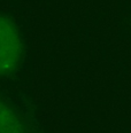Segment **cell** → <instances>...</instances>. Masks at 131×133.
Wrapping results in <instances>:
<instances>
[{"label":"cell","mask_w":131,"mask_h":133,"mask_svg":"<svg viewBox=\"0 0 131 133\" xmlns=\"http://www.w3.org/2000/svg\"><path fill=\"white\" fill-rule=\"evenodd\" d=\"M23 39L12 20L0 15V76L17 70L23 59Z\"/></svg>","instance_id":"6da1fadb"},{"label":"cell","mask_w":131,"mask_h":133,"mask_svg":"<svg viewBox=\"0 0 131 133\" xmlns=\"http://www.w3.org/2000/svg\"><path fill=\"white\" fill-rule=\"evenodd\" d=\"M0 133H27L21 117L2 100H0Z\"/></svg>","instance_id":"7a4b0ae2"}]
</instances>
